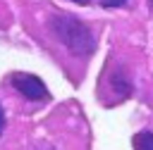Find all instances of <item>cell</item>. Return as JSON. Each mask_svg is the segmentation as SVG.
Segmentation results:
<instances>
[{
  "instance_id": "cell-5",
  "label": "cell",
  "mask_w": 153,
  "mask_h": 150,
  "mask_svg": "<svg viewBox=\"0 0 153 150\" xmlns=\"http://www.w3.org/2000/svg\"><path fill=\"white\" fill-rule=\"evenodd\" d=\"M127 0H100V5L103 7H122Z\"/></svg>"
},
{
  "instance_id": "cell-6",
  "label": "cell",
  "mask_w": 153,
  "mask_h": 150,
  "mask_svg": "<svg viewBox=\"0 0 153 150\" xmlns=\"http://www.w3.org/2000/svg\"><path fill=\"white\" fill-rule=\"evenodd\" d=\"M2 129H5V110L0 105V133H2Z\"/></svg>"
},
{
  "instance_id": "cell-4",
  "label": "cell",
  "mask_w": 153,
  "mask_h": 150,
  "mask_svg": "<svg viewBox=\"0 0 153 150\" xmlns=\"http://www.w3.org/2000/svg\"><path fill=\"white\" fill-rule=\"evenodd\" d=\"M134 150H153V131H139L134 136Z\"/></svg>"
},
{
  "instance_id": "cell-2",
  "label": "cell",
  "mask_w": 153,
  "mask_h": 150,
  "mask_svg": "<svg viewBox=\"0 0 153 150\" xmlns=\"http://www.w3.org/2000/svg\"><path fill=\"white\" fill-rule=\"evenodd\" d=\"M12 86L14 90H19L26 100H45L48 98V88L45 83L33 76V74H12Z\"/></svg>"
},
{
  "instance_id": "cell-8",
  "label": "cell",
  "mask_w": 153,
  "mask_h": 150,
  "mask_svg": "<svg viewBox=\"0 0 153 150\" xmlns=\"http://www.w3.org/2000/svg\"><path fill=\"white\" fill-rule=\"evenodd\" d=\"M76 2H79V5H86V2H88V0H76Z\"/></svg>"
},
{
  "instance_id": "cell-3",
  "label": "cell",
  "mask_w": 153,
  "mask_h": 150,
  "mask_svg": "<svg viewBox=\"0 0 153 150\" xmlns=\"http://www.w3.org/2000/svg\"><path fill=\"white\" fill-rule=\"evenodd\" d=\"M110 88L117 98H127L131 93V79L124 74V69H115L110 76Z\"/></svg>"
},
{
  "instance_id": "cell-7",
  "label": "cell",
  "mask_w": 153,
  "mask_h": 150,
  "mask_svg": "<svg viewBox=\"0 0 153 150\" xmlns=\"http://www.w3.org/2000/svg\"><path fill=\"white\" fill-rule=\"evenodd\" d=\"M36 150H55V148H53V145H38Z\"/></svg>"
},
{
  "instance_id": "cell-1",
  "label": "cell",
  "mask_w": 153,
  "mask_h": 150,
  "mask_svg": "<svg viewBox=\"0 0 153 150\" xmlns=\"http://www.w3.org/2000/svg\"><path fill=\"white\" fill-rule=\"evenodd\" d=\"M50 31L76 57H88L96 50V36H93V31L81 19H76L74 14H53L50 17Z\"/></svg>"
}]
</instances>
